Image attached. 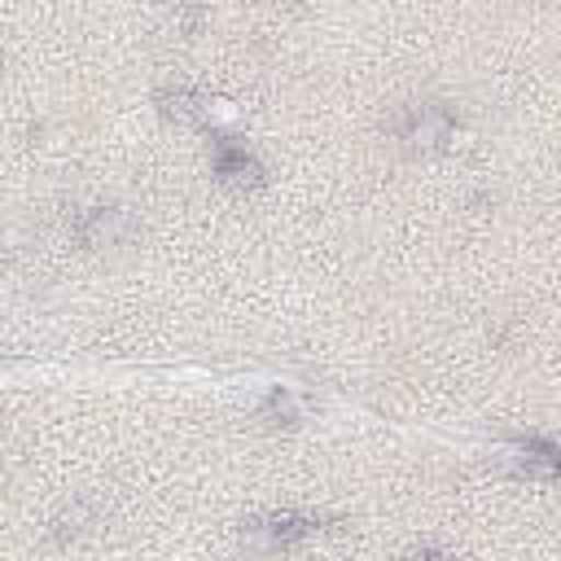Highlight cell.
Listing matches in <instances>:
<instances>
[{
	"label": "cell",
	"mask_w": 561,
	"mask_h": 561,
	"mask_svg": "<svg viewBox=\"0 0 561 561\" xmlns=\"http://www.w3.org/2000/svg\"><path fill=\"white\" fill-rule=\"evenodd\" d=\"M399 140L412 149H443L451 140V114L443 105H412L399 123Z\"/></svg>",
	"instance_id": "6da1fadb"
},
{
	"label": "cell",
	"mask_w": 561,
	"mask_h": 561,
	"mask_svg": "<svg viewBox=\"0 0 561 561\" xmlns=\"http://www.w3.org/2000/svg\"><path fill=\"white\" fill-rule=\"evenodd\" d=\"M136 232V224H131V215L123 210V206H92L79 224H75V237L83 241V245H118V241H127Z\"/></svg>",
	"instance_id": "7a4b0ae2"
},
{
	"label": "cell",
	"mask_w": 561,
	"mask_h": 561,
	"mask_svg": "<svg viewBox=\"0 0 561 561\" xmlns=\"http://www.w3.org/2000/svg\"><path fill=\"white\" fill-rule=\"evenodd\" d=\"M316 530V517H302V513H272L263 522L250 526V539H254V552H276V548H289L298 539H307Z\"/></svg>",
	"instance_id": "3957f363"
},
{
	"label": "cell",
	"mask_w": 561,
	"mask_h": 561,
	"mask_svg": "<svg viewBox=\"0 0 561 561\" xmlns=\"http://www.w3.org/2000/svg\"><path fill=\"white\" fill-rule=\"evenodd\" d=\"M215 175L228 188H259L263 184V167L245 153V145H232V140H219V149H215Z\"/></svg>",
	"instance_id": "277c9868"
},
{
	"label": "cell",
	"mask_w": 561,
	"mask_h": 561,
	"mask_svg": "<svg viewBox=\"0 0 561 561\" xmlns=\"http://www.w3.org/2000/svg\"><path fill=\"white\" fill-rule=\"evenodd\" d=\"M412 561H443V557H438V552H416Z\"/></svg>",
	"instance_id": "5b68a950"
}]
</instances>
